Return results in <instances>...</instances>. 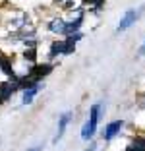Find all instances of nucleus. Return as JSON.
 Wrapping results in <instances>:
<instances>
[{"label":"nucleus","mask_w":145,"mask_h":151,"mask_svg":"<svg viewBox=\"0 0 145 151\" xmlns=\"http://www.w3.org/2000/svg\"><path fill=\"white\" fill-rule=\"evenodd\" d=\"M99 116H101V103H95L89 112V120L85 122L83 130H81V139H91L97 132V124H99Z\"/></svg>","instance_id":"obj_1"},{"label":"nucleus","mask_w":145,"mask_h":151,"mask_svg":"<svg viewBox=\"0 0 145 151\" xmlns=\"http://www.w3.org/2000/svg\"><path fill=\"white\" fill-rule=\"evenodd\" d=\"M139 14H141L139 10H128V12L124 14V18L120 19L118 27H116V31H118V33H120V31H126L130 25H134V23H136V19L139 18Z\"/></svg>","instance_id":"obj_2"},{"label":"nucleus","mask_w":145,"mask_h":151,"mask_svg":"<svg viewBox=\"0 0 145 151\" xmlns=\"http://www.w3.org/2000/svg\"><path fill=\"white\" fill-rule=\"evenodd\" d=\"M124 128V120H114V122H110V124H106L105 128V134H103V138L108 142V139H112L116 136V134H120V130Z\"/></svg>","instance_id":"obj_3"},{"label":"nucleus","mask_w":145,"mask_h":151,"mask_svg":"<svg viewBox=\"0 0 145 151\" xmlns=\"http://www.w3.org/2000/svg\"><path fill=\"white\" fill-rule=\"evenodd\" d=\"M50 70H52V64H41V66H35L33 70H31L29 78H31V80H35V81H39L43 76L50 74Z\"/></svg>","instance_id":"obj_4"},{"label":"nucleus","mask_w":145,"mask_h":151,"mask_svg":"<svg viewBox=\"0 0 145 151\" xmlns=\"http://www.w3.org/2000/svg\"><path fill=\"white\" fill-rule=\"evenodd\" d=\"M81 22H83V14L79 12L75 19H72V22H66V31H64V35H74V33H78V31H79V27H81Z\"/></svg>","instance_id":"obj_5"},{"label":"nucleus","mask_w":145,"mask_h":151,"mask_svg":"<svg viewBox=\"0 0 145 151\" xmlns=\"http://www.w3.org/2000/svg\"><path fill=\"white\" fill-rule=\"evenodd\" d=\"M16 89H18V83H16V81H6V83H0V103L2 101H6V99L10 97V95L14 93V91H16Z\"/></svg>","instance_id":"obj_6"},{"label":"nucleus","mask_w":145,"mask_h":151,"mask_svg":"<svg viewBox=\"0 0 145 151\" xmlns=\"http://www.w3.org/2000/svg\"><path fill=\"white\" fill-rule=\"evenodd\" d=\"M70 120H72V112H64V114L60 116V120H58V134H56V138H54V142H58V139L62 138V134H64V130H66Z\"/></svg>","instance_id":"obj_7"},{"label":"nucleus","mask_w":145,"mask_h":151,"mask_svg":"<svg viewBox=\"0 0 145 151\" xmlns=\"http://www.w3.org/2000/svg\"><path fill=\"white\" fill-rule=\"evenodd\" d=\"M37 93H39V83H33V85H29V87H25L23 89V103L29 105V103L35 99Z\"/></svg>","instance_id":"obj_8"},{"label":"nucleus","mask_w":145,"mask_h":151,"mask_svg":"<svg viewBox=\"0 0 145 151\" xmlns=\"http://www.w3.org/2000/svg\"><path fill=\"white\" fill-rule=\"evenodd\" d=\"M48 29L52 33H58V35H64V31H66V22L64 19H52V22L48 23Z\"/></svg>","instance_id":"obj_9"},{"label":"nucleus","mask_w":145,"mask_h":151,"mask_svg":"<svg viewBox=\"0 0 145 151\" xmlns=\"http://www.w3.org/2000/svg\"><path fill=\"white\" fill-rule=\"evenodd\" d=\"M0 70L4 72L6 76H10V78H14L16 80V74H14V68H12V62H10L6 56H2L0 54Z\"/></svg>","instance_id":"obj_10"},{"label":"nucleus","mask_w":145,"mask_h":151,"mask_svg":"<svg viewBox=\"0 0 145 151\" xmlns=\"http://www.w3.org/2000/svg\"><path fill=\"white\" fill-rule=\"evenodd\" d=\"M126 151H145V138H134Z\"/></svg>","instance_id":"obj_11"},{"label":"nucleus","mask_w":145,"mask_h":151,"mask_svg":"<svg viewBox=\"0 0 145 151\" xmlns=\"http://www.w3.org/2000/svg\"><path fill=\"white\" fill-rule=\"evenodd\" d=\"M56 54H62V41L60 43H52V47H50V54H48V56L54 58Z\"/></svg>","instance_id":"obj_12"},{"label":"nucleus","mask_w":145,"mask_h":151,"mask_svg":"<svg viewBox=\"0 0 145 151\" xmlns=\"http://www.w3.org/2000/svg\"><path fill=\"white\" fill-rule=\"evenodd\" d=\"M103 2H105V0H89V4L93 6V10H95V12H99V10H101Z\"/></svg>","instance_id":"obj_13"},{"label":"nucleus","mask_w":145,"mask_h":151,"mask_svg":"<svg viewBox=\"0 0 145 151\" xmlns=\"http://www.w3.org/2000/svg\"><path fill=\"white\" fill-rule=\"evenodd\" d=\"M25 58H29V60H35V50H29V52H25Z\"/></svg>","instance_id":"obj_14"},{"label":"nucleus","mask_w":145,"mask_h":151,"mask_svg":"<svg viewBox=\"0 0 145 151\" xmlns=\"http://www.w3.org/2000/svg\"><path fill=\"white\" fill-rule=\"evenodd\" d=\"M58 4H64V6H72L74 4V2H72V0H56Z\"/></svg>","instance_id":"obj_15"},{"label":"nucleus","mask_w":145,"mask_h":151,"mask_svg":"<svg viewBox=\"0 0 145 151\" xmlns=\"http://www.w3.org/2000/svg\"><path fill=\"white\" fill-rule=\"evenodd\" d=\"M139 52H141V54H145V43H143V47L139 49Z\"/></svg>","instance_id":"obj_16"},{"label":"nucleus","mask_w":145,"mask_h":151,"mask_svg":"<svg viewBox=\"0 0 145 151\" xmlns=\"http://www.w3.org/2000/svg\"><path fill=\"white\" fill-rule=\"evenodd\" d=\"M29 151H41V147H33V149H29Z\"/></svg>","instance_id":"obj_17"},{"label":"nucleus","mask_w":145,"mask_h":151,"mask_svg":"<svg viewBox=\"0 0 145 151\" xmlns=\"http://www.w3.org/2000/svg\"><path fill=\"white\" fill-rule=\"evenodd\" d=\"M87 151H95V145H91V147H89V149Z\"/></svg>","instance_id":"obj_18"},{"label":"nucleus","mask_w":145,"mask_h":151,"mask_svg":"<svg viewBox=\"0 0 145 151\" xmlns=\"http://www.w3.org/2000/svg\"><path fill=\"white\" fill-rule=\"evenodd\" d=\"M143 107H145V103H143Z\"/></svg>","instance_id":"obj_19"}]
</instances>
